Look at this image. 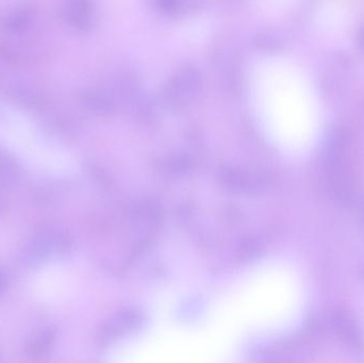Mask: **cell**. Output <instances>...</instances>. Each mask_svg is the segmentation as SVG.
I'll use <instances>...</instances> for the list:
<instances>
[{
	"label": "cell",
	"instance_id": "cell-1",
	"mask_svg": "<svg viewBox=\"0 0 364 363\" xmlns=\"http://www.w3.org/2000/svg\"><path fill=\"white\" fill-rule=\"evenodd\" d=\"M318 29L326 38L336 44H346L350 34V21L348 15L333 4H326L318 11Z\"/></svg>",
	"mask_w": 364,
	"mask_h": 363
},
{
	"label": "cell",
	"instance_id": "cell-2",
	"mask_svg": "<svg viewBox=\"0 0 364 363\" xmlns=\"http://www.w3.org/2000/svg\"><path fill=\"white\" fill-rule=\"evenodd\" d=\"M333 330L346 345L355 350L363 349V337L352 315L339 311L333 318Z\"/></svg>",
	"mask_w": 364,
	"mask_h": 363
}]
</instances>
